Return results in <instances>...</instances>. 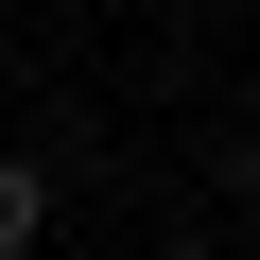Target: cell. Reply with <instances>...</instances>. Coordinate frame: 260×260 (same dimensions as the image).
<instances>
[{"instance_id":"1","label":"cell","mask_w":260,"mask_h":260,"mask_svg":"<svg viewBox=\"0 0 260 260\" xmlns=\"http://www.w3.org/2000/svg\"><path fill=\"white\" fill-rule=\"evenodd\" d=\"M35 243H52V156L0 139V260H35Z\"/></svg>"},{"instance_id":"3","label":"cell","mask_w":260,"mask_h":260,"mask_svg":"<svg viewBox=\"0 0 260 260\" xmlns=\"http://www.w3.org/2000/svg\"><path fill=\"white\" fill-rule=\"evenodd\" d=\"M225 174H243V191H260V139H243V156H225Z\"/></svg>"},{"instance_id":"2","label":"cell","mask_w":260,"mask_h":260,"mask_svg":"<svg viewBox=\"0 0 260 260\" xmlns=\"http://www.w3.org/2000/svg\"><path fill=\"white\" fill-rule=\"evenodd\" d=\"M139 260H225V243H139Z\"/></svg>"}]
</instances>
